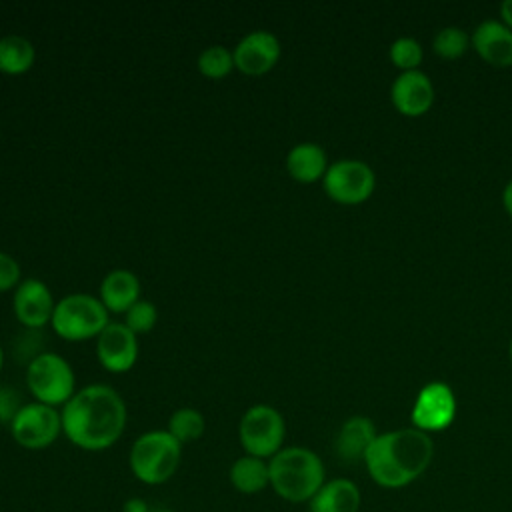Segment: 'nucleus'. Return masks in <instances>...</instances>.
I'll return each instance as SVG.
<instances>
[{
	"label": "nucleus",
	"mask_w": 512,
	"mask_h": 512,
	"mask_svg": "<svg viewBox=\"0 0 512 512\" xmlns=\"http://www.w3.org/2000/svg\"><path fill=\"white\" fill-rule=\"evenodd\" d=\"M62 434L78 448L100 452L124 434L128 410L124 398L106 384H88L62 406Z\"/></svg>",
	"instance_id": "1"
},
{
	"label": "nucleus",
	"mask_w": 512,
	"mask_h": 512,
	"mask_svg": "<svg viewBox=\"0 0 512 512\" xmlns=\"http://www.w3.org/2000/svg\"><path fill=\"white\" fill-rule=\"evenodd\" d=\"M434 456L432 438L418 428L378 434L364 464L378 486L402 488L426 472Z\"/></svg>",
	"instance_id": "2"
},
{
	"label": "nucleus",
	"mask_w": 512,
	"mask_h": 512,
	"mask_svg": "<svg viewBox=\"0 0 512 512\" xmlns=\"http://www.w3.org/2000/svg\"><path fill=\"white\" fill-rule=\"evenodd\" d=\"M268 470L270 488L292 504L310 502L326 482L320 456L304 446H284L268 460Z\"/></svg>",
	"instance_id": "3"
},
{
	"label": "nucleus",
	"mask_w": 512,
	"mask_h": 512,
	"mask_svg": "<svg viewBox=\"0 0 512 512\" xmlns=\"http://www.w3.org/2000/svg\"><path fill=\"white\" fill-rule=\"evenodd\" d=\"M182 462V444L168 430L140 434L128 452V466L136 480L148 486L168 482Z\"/></svg>",
	"instance_id": "4"
},
{
	"label": "nucleus",
	"mask_w": 512,
	"mask_h": 512,
	"mask_svg": "<svg viewBox=\"0 0 512 512\" xmlns=\"http://www.w3.org/2000/svg\"><path fill=\"white\" fill-rule=\"evenodd\" d=\"M54 332L68 342H82L98 338V334L110 324L108 310L100 298L76 292L60 298L52 314Z\"/></svg>",
	"instance_id": "5"
},
{
	"label": "nucleus",
	"mask_w": 512,
	"mask_h": 512,
	"mask_svg": "<svg viewBox=\"0 0 512 512\" xmlns=\"http://www.w3.org/2000/svg\"><path fill=\"white\" fill-rule=\"evenodd\" d=\"M26 386L36 402L64 406L76 392V376L66 358L54 352H40L26 366Z\"/></svg>",
	"instance_id": "6"
},
{
	"label": "nucleus",
	"mask_w": 512,
	"mask_h": 512,
	"mask_svg": "<svg viewBox=\"0 0 512 512\" xmlns=\"http://www.w3.org/2000/svg\"><path fill=\"white\" fill-rule=\"evenodd\" d=\"M284 416L268 404L250 406L238 422V440L244 454L270 460L284 448Z\"/></svg>",
	"instance_id": "7"
},
{
	"label": "nucleus",
	"mask_w": 512,
	"mask_h": 512,
	"mask_svg": "<svg viewBox=\"0 0 512 512\" xmlns=\"http://www.w3.org/2000/svg\"><path fill=\"white\" fill-rule=\"evenodd\" d=\"M14 442L26 450H44L62 434L60 410L42 402H28L10 422Z\"/></svg>",
	"instance_id": "8"
},
{
	"label": "nucleus",
	"mask_w": 512,
	"mask_h": 512,
	"mask_svg": "<svg viewBox=\"0 0 512 512\" xmlns=\"http://www.w3.org/2000/svg\"><path fill=\"white\" fill-rule=\"evenodd\" d=\"M324 192L338 204H360L368 200L376 186L374 170L362 160H336L322 178Z\"/></svg>",
	"instance_id": "9"
},
{
	"label": "nucleus",
	"mask_w": 512,
	"mask_h": 512,
	"mask_svg": "<svg viewBox=\"0 0 512 512\" xmlns=\"http://www.w3.org/2000/svg\"><path fill=\"white\" fill-rule=\"evenodd\" d=\"M456 416V398L448 384L428 382L416 396L412 406V424L422 432H440L452 424Z\"/></svg>",
	"instance_id": "10"
},
{
	"label": "nucleus",
	"mask_w": 512,
	"mask_h": 512,
	"mask_svg": "<svg viewBox=\"0 0 512 512\" xmlns=\"http://www.w3.org/2000/svg\"><path fill=\"white\" fill-rule=\"evenodd\" d=\"M96 356L108 372H128L138 360V336L124 322H110L96 338Z\"/></svg>",
	"instance_id": "11"
},
{
	"label": "nucleus",
	"mask_w": 512,
	"mask_h": 512,
	"mask_svg": "<svg viewBox=\"0 0 512 512\" xmlns=\"http://www.w3.org/2000/svg\"><path fill=\"white\" fill-rule=\"evenodd\" d=\"M282 46L280 40L268 30H254L248 32L240 42L234 46V66L248 76H262L270 72L278 58Z\"/></svg>",
	"instance_id": "12"
},
{
	"label": "nucleus",
	"mask_w": 512,
	"mask_h": 512,
	"mask_svg": "<svg viewBox=\"0 0 512 512\" xmlns=\"http://www.w3.org/2000/svg\"><path fill=\"white\" fill-rule=\"evenodd\" d=\"M12 306H14L16 320L22 326L30 330H38L52 322L56 302L50 288L42 280L24 278L14 290Z\"/></svg>",
	"instance_id": "13"
},
{
	"label": "nucleus",
	"mask_w": 512,
	"mask_h": 512,
	"mask_svg": "<svg viewBox=\"0 0 512 512\" xmlns=\"http://www.w3.org/2000/svg\"><path fill=\"white\" fill-rule=\"evenodd\" d=\"M390 98H392L394 108L400 114L410 116V118L422 116L430 110V106L434 102L432 80L420 70L402 72L392 82Z\"/></svg>",
	"instance_id": "14"
},
{
	"label": "nucleus",
	"mask_w": 512,
	"mask_h": 512,
	"mask_svg": "<svg viewBox=\"0 0 512 512\" xmlns=\"http://www.w3.org/2000/svg\"><path fill=\"white\" fill-rule=\"evenodd\" d=\"M470 42L484 62L498 68L512 66V30L504 22H480L472 32Z\"/></svg>",
	"instance_id": "15"
},
{
	"label": "nucleus",
	"mask_w": 512,
	"mask_h": 512,
	"mask_svg": "<svg viewBox=\"0 0 512 512\" xmlns=\"http://www.w3.org/2000/svg\"><path fill=\"white\" fill-rule=\"evenodd\" d=\"M98 298L108 312L126 314L140 300V280L132 270L114 268L102 278Z\"/></svg>",
	"instance_id": "16"
},
{
	"label": "nucleus",
	"mask_w": 512,
	"mask_h": 512,
	"mask_svg": "<svg viewBox=\"0 0 512 512\" xmlns=\"http://www.w3.org/2000/svg\"><path fill=\"white\" fill-rule=\"evenodd\" d=\"M376 428L374 422L366 416H352L348 418L338 434H336V442H334V450L338 454L340 460L344 462H364L366 452L370 450V446L376 440Z\"/></svg>",
	"instance_id": "17"
},
{
	"label": "nucleus",
	"mask_w": 512,
	"mask_h": 512,
	"mask_svg": "<svg viewBox=\"0 0 512 512\" xmlns=\"http://www.w3.org/2000/svg\"><path fill=\"white\" fill-rule=\"evenodd\" d=\"M360 490L348 478H334L322 484V488L310 498V512H358Z\"/></svg>",
	"instance_id": "18"
},
{
	"label": "nucleus",
	"mask_w": 512,
	"mask_h": 512,
	"mask_svg": "<svg viewBox=\"0 0 512 512\" xmlns=\"http://www.w3.org/2000/svg\"><path fill=\"white\" fill-rule=\"evenodd\" d=\"M326 152L314 142H300L290 148L286 154V170L288 174L302 184H312L324 178L328 170Z\"/></svg>",
	"instance_id": "19"
},
{
	"label": "nucleus",
	"mask_w": 512,
	"mask_h": 512,
	"mask_svg": "<svg viewBox=\"0 0 512 512\" xmlns=\"http://www.w3.org/2000/svg\"><path fill=\"white\" fill-rule=\"evenodd\" d=\"M228 480L232 488L240 494H258L270 486L268 460L244 454L232 462L228 470Z\"/></svg>",
	"instance_id": "20"
},
{
	"label": "nucleus",
	"mask_w": 512,
	"mask_h": 512,
	"mask_svg": "<svg viewBox=\"0 0 512 512\" xmlns=\"http://www.w3.org/2000/svg\"><path fill=\"white\" fill-rule=\"evenodd\" d=\"M34 60L36 50L28 38L20 34H8L0 38V72L24 74L32 68Z\"/></svg>",
	"instance_id": "21"
},
{
	"label": "nucleus",
	"mask_w": 512,
	"mask_h": 512,
	"mask_svg": "<svg viewBox=\"0 0 512 512\" xmlns=\"http://www.w3.org/2000/svg\"><path fill=\"white\" fill-rule=\"evenodd\" d=\"M204 428H206V422L202 412L196 408L184 406L172 412L166 430L184 446L188 442L198 440L204 434Z\"/></svg>",
	"instance_id": "22"
},
{
	"label": "nucleus",
	"mask_w": 512,
	"mask_h": 512,
	"mask_svg": "<svg viewBox=\"0 0 512 512\" xmlns=\"http://www.w3.org/2000/svg\"><path fill=\"white\" fill-rule=\"evenodd\" d=\"M232 68H236L234 66V54H232V50H228L222 44L208 46L198 56V70L206 78L220 80V78L228 76L232 72Z\"/></svg>",
	"instance_id": "23"
},
{
	"label": "nucleus",
	"mask_w": 512,
	"mask_h": 512,
	"mask_svg": "<svg viewBox=\"0 0 512 512\" xmlns=\"http://www.w3.org/2000/svg\"><path fill=\"white\" fill-rule=\"evenodd\" d=\"M468 44H470V38L458 26H444V28H440L436 32L434 40H432L434 52L440 58H444V60L460 58L468 50Z\"/></svg>",
	"instance_id": "24"
},
{
	"label": "nucleus",
	"mask_w": 512,
	"mask_h": 512,
	"mask_svg": "<svg viewBox=\"0 0 512 512\" xmlns=\"http://www.w3.org/2000/svg\"><path fill=\"white\" fill-rule=\"evenodd\" d=\"M424 58V52H422V46L418 40L414 38H398L392 42L390 46V60L396 68L404 70V72H410V70H418V64L422 62Z\"/></svg>",
	"instance_id": "25"
},
{
	"label": "nucleus",
	"mask_w": 512,
	"mask_h": 512,
	"mask_svg": "<svg viewBox=\"0 0 512 512\" xmlns=\"http://www.w3.org/2000/svg\"><path fill=\"white\" fill-rule=\"evenodd\" d=\"M156 320H158L156 306L152 302H148V300H142V298L134 306H130V310L124 314V324L136 336L152 330L156 326Z\"/></svg>",
	"instance_id": "26"
},
{
	"label": "nucleus",
	"mask_w": 512,
	"mask_h": 512,
	"mask_svg": "<svg viewBox=\"0 0 512 512\" xmlns=\"http://www.w3.org/2000/svg\"><path fill=\"white\" fill-rule=\"evenodd\" d=\"M20 282V264L12 254L0 250V292L16 290Z\"/></svg>",
	"instance_id": "27"
},
{
	"label": "nucleus",
	"mask_w": 512,
	"mask_h": 512,
	"mask_svg": "<svg viewBox=\"0 0 512 512\" xmlns=\"http://www.w3.org/2000/svg\"><path fill=\"white\" fill-rule=\"evenodd\" d=\"M22 398L16 388L12 386H0V424H8L14 420V416L22 408Z\"/></svg>",
	"instance_id": "28"
},
{
	"label": "nucleus",
	"mask_w": 512,
	"mask_h": 512,
	"mask_svg": "<svg viewBox=\"0 0 512 512\" xmlns=\"http://www.w3.org/2000/svg\"><path fill=\"white\" fill-rule=\"evenodd\" d=\"M122 512H152V510H150V506H148V502H146L144 498L132 496V498H128V500L124 502Z\"/></svg>",
	"instance_id": "29"
},
{
	"label": "nucleus",
	"mask_w": 512,
	"mask_h": 512,
	"mask_svg": "<svg viewBox=\"0 0 512 512\" xmlns=\"http://www.w3.org/2000/svg\"><path fill=\"white\" fill-rule=\"evenodd\" d=\"M500 16H502L504 24L512 30V0H504L500 4Z\"/></svg>",
	"instance_id": "30"
},
{
	"label": "nucleus",
	"mask_w": 512,
	"mask_h": 512,
	"mask_svg": "<svg viewBox=\"0 0 512 512\" xmlns=\"http://www.w3.org/2000/svg\"><path fill=\"white\" fill-rule=\"evenodd\" d=\"M502 204H504L506 212L512 216V180L504 186V192H502Z\"/></svg>",
	"instance_id": "31"
},
{
	"label": "nucleus",
	"mask_w": 512,
	"mask_h": 512,
	"mask_svg": "<svg viewBox=\"0 0 512 512\" xmlns=\"http://www.w3.org/2000/svg\"><path fill=\"white\" fill-rule=\"evenodd\" d=\"M2 364H4V350H2V344H0V370H2Z\"/></svg>",
	"instance_id": "32"
},
{
	"label": "nucleus",
	"mask_w": 512,
	"mask_h": 512,
	"mask_svg": "<svg viewBox=\"0 0 512 512\" xmlns=\"http://www.w3.org/2000/svg\"><path fill=\"white\" fill-rule=\"evenodd\" d=\"M152 512H176V510H168V508H160V510H152Z\"/></svg>",
	"instance_id": "33"
},
{
	"label": "nucleus",
	"mask_w": 512,
	"mask_h": 512,
	"mask_svg": "<svg viewBox=\"0 0 512 512\" xmlns=\"http://www.w3.org/2000/svg\"><path fill=\"white\" fill-rule=\"evenodd\" d=\"M510 360H512V340H510Z\"/></svg>",
	"instance_id": "34"
}]
</instances>
